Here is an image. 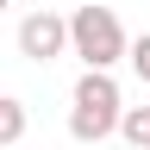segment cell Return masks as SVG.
<instances>
[{"label": "cell", "instance_id": "8992f818", "mask_svg": "<svg viewBox=\"0 0 150 150\" xmlns=\"http://www.w3.org/2000/svg\"><path fill=\"white\" fill-rule=\"evenodd\" d=\"M125 63H131L138 81H150V31H144V38H125Z\"/></svg>", "mask_w": 150, "mask_h": 150}, {"label": "cell", "instance_id": "5b68a950", "mask_svg": "<svg viewBox=\"0 0 150 150\" xmlns=\"http://www.w3.org/2000/svg\"><path fill=\"white\" fill-rule=\"evenodd\" d=\"M25 138V100H13V94H0V150Z\"/></svg>", "mask_w": 150, "mask_h": 150}, {"label": "cell", "instance_id": "277c9868", "mask_svg": "<svg viewBox=\"0 0 150 150\" xmlns=\"http://www.w3.org/2000/svg\"><path fill=\"white\" fill-rule=\"evenodd\" d=\"M112 131L125 138V150H150V106H125Z\"/></svg>", "mask_w": 150, "mask_h": 150}, {"label": "cell", "instance_id": "6da1fadb", "mask_svg": "<svg viewBox=\"0 0 150 150\" xmlns=\"http://www.w3.org/2000/svg\"><path fill=\"white\" fill-rule=\"evenodd\" d=\"M69 56H81V69L94 75H112V63H125V25H119V13L112 6H75L69 19Z\"/></svg>", "mask_w": 150, "mask_h": 150}, {"label": "cell", "instance_id": "3957f363", "mask_svg": "<svg viewBox=\"0 0 150 150\" xmlns=\"http://www.w3.org/2000/svg\"><path fill=\"white\" fill-rule=\"evenodd\" d=\"M19 56L25 63H56V56H69V25L63 13H25L19 19Z\"/></svg>", "mask_w": 150, "mask_h": 150}, {"label": "cell", "instance_id": "7a4b0ae2", "mask_svg": "<svg viewBox=\"0 0 150 150\" xmlns=\"http://www.w3.org/2000/svg\"><path fill=\"white\" fill-rule=\"evenodd\" d=\"M119 112H125L119 81L81 69V81H75V94H69V138H75V144H106L112 125H119Z\"/></svg>", "mask_w": 150, "mask_h": 150}, {"label": "cell", "instance_id": "52a82bcc", "mask_svg": "<svg viewBox=\"0 0 150 150\" xmlns=\"http://www.w3.org/2000/svg\"><path fill=\"white\" fill-rule=\"evenodd\" d=\"M6 6H13V0H0V13H6Z\"/></svg>", "mask_w": 150, "mask_h": 150}]
</instances>
